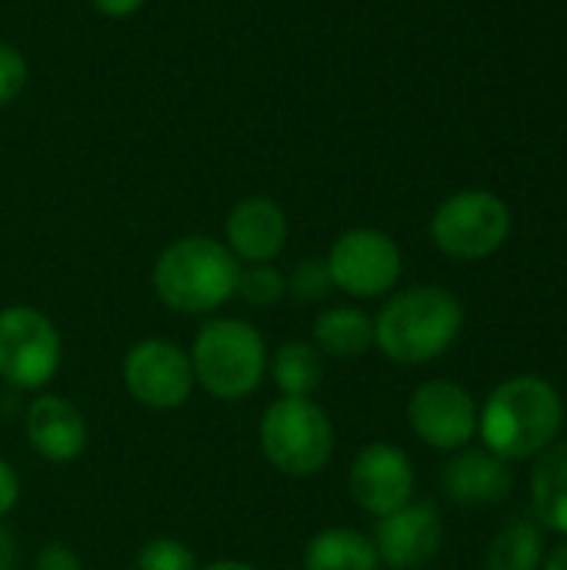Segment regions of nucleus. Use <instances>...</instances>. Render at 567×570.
Here are the masks:
<instances>
[{"label":"nucleus","mask_w":567,"mask_h":570,"mask_svg":"<svg viewBox=\"0 0 567 570\" xmlns=\"http://www.w3.org/2000/svg\"><path fill=\"white\" fill-rule=\"evenodd\" d=\"M411 431L434 451H461L478 434V404L458 381L438 377L408 397Z\"/></svg>","instance_id":"10"},{"label":"nucleus","mask_w":567,"mask_h":570,"mask_svg":"<svg viewBox=\"0 0 567 570\" xmlns=\"http://www.w3.org/2000/svg\"><path fill=\"white\" fill-rule=\"evenodd\" d=\"M267 344L251 321L211 317L190 344L194 384L217 401H244L267 377Z\"/></svg>","instance_id":"4"},{"label":"nucleus","mask_w":567,"mask_h":570,"mask_svg":"<svg viewBox=\"0 0 567 570\" xmlns=\"http://www.w3.org/2000/svg\"><path fill=\"white\" fill-rule=\"evenodd\" d=\"M565 424L561 394L538 374H518L498 384L478 407V434L501 461H535Z\"/></svg>","instance_id":"1"},{"label":"nucleus","mask_w":567,"mask_h":570,"mask_svg":"<svg viewBox=\"0 0 567 570\" xmlns=\"http://www.w3.org/2000/svg\"><path fill=\"white\" fill-rule=\"evenodd\" d=\"M237 297L251 307H277L287 297V277L274 264H241Z\"/></svg>","instance_id":"21"},{"label":"nucleus","mask_w":567,"mask_h":570,"mask_svg":"<svg viewBox=\"0 0 567 570\" xmlns=\"http://www.w3.org/2000/svg\"><path fill=\"white\" fill-rule=\"evenodd\" d=\"M465 327L461 301L438 287L418 284L398 291L374 317V347L401 367H421L438 361L458 341Z\"/></svg>","instance_id":"2"},{"label":"nucleus","mask_w":567,"mask_h":570,"mask_svg":"<svg viewBox=\"0 0 567 570\" xmlns=\"http://www.w3.org/2000/svg\"><path fill=\"white\" fill-rule=\"evenodd\" d=\"M27 87V60L17 47L0 43V107L13 104Z\"/></svg>","instance_id":"24"},{"label":"nucleus","mask_w":567,"mask_h":570,"mask_svg":"<svg viewBox=\"0 0 567 570\" xmlns=\"http://www.w3.org/2000/svg\"><path fill=\"white\" fill-rule=\"evenodd\" d=\"M541 570H567V541L565 544H558L551 554H545V564Z\"/></svg>","instance_id":"29"},{"label":"nucleus","mask_w":567,"mask_h":570,"mask_svg":"<svg viewBox=\"0 0 567 570\" xmlns=\"http://www.w3.org/2000/svg\"><path fill=\"white\" fill-rule=\"evenodd\" d=\"M441 488L454 504L491 508L511 498L515 474L511 464L488 448H461L441 471Z\"/></svg>","instance_id":"15"},{"label":"nucleus","mask_w":567,"mask_h":570,"mask_svg":"<svg viewBox=\"0 0 567 570\" xmlns=\"http://www.w3.org/2000/svg\"><path fill=\"white\" fill-rule=\"evenodd\" d=\"M0 570H17V541L7 528H0Z\"/></svg>","instance_id":"28"},{"label":"nucleus","mask_w":567,"mask_h":570,"mask_svg":"<svg viewBox=\"0 0 567 570\" xmlns=\"http://www.w3.org/2000/svg\"><path fill=\"white\" fill-rule=\"evenodd\" d=\"M545 564V534L531 518L508 521L485 551L488 570H541Z\"/></svg>","instance_id":"20"},{"label":"nucleus","mask_w":567,"mask_h":570,"mask_svg":"<svg viewBox=\"0 0 567 570\" xmlns=\"http://www.w3.org/2000/svg\"><path fill=\"white\" fill-rule=\"evenodd\" d=\"M63 361L57 324L30 307L10 304L0 311V381L17 391H43Z\"/></svg>","instance_id":"7"},{"label":"nucleus","mask_w":567,"mask_h":570,"mask_svg":"<svg viewBox=\"0 0 567 570\" xmlns=\"http://www.w3.org/2000/svg\"><path fill=\"white\" fill-rule=\"evenodd\" d=\"M23 434L30 451L47 464H70L87 451V421L63 394H37L23 411Z\"/></svg>","instance_id":"13"},{"label":"nucleus","mask_w":567,"mask_h":570,"mask_svg":"<svg viewBox=\"0 0 567 570\" xmlns=\"http://www.w3.org/2000/svg\"><path fill=\"white\" fill-rule=\"evenodd\" d=\"M137 570H197L194 551L180 538H150L137 551Z\"/></svg>","instance_id":"22"},{"label":"nucleus","mask_w":567,"mask_h":570,"mask_svg":"<svg viewBox=\"0 0 567 570\" xmlns=\"http://www.w3.org/2000/svg\"><path fill=\"white\" fill-rule=\"evenodd\" d=\"M444 524L431 501H408L404 508L378 518L371 544L378 551V564L391 570H421L441 551Z\"/></svg>","instance_id":"12"},{"label":"nucleus","mask_w":567,"mask_h":570,"mask_svg":"<svg viewBox=\"0 0 567 570\" xmlns=\"http://www.w3.org/2000/svg\"><path fill=\"white\" fill-rule=\"evenodd\" d=\"M284 277H287V297L304 301V304H317V301H324L334 291L328 264L317 261V257H307V261L294 264V271L284 274Z\"/></svg>","instance_id":"23"},{"label":"nucleus","mask_w":567,"mask_h":570,"mask_svg":"<svg viewBox=\"0 0 567 570\" xmlns=\"http://www.w3.org/2000/svg\"><path fill=\"white\" fill-rule=\"evenodd\" d=\"M104 17H130L134 10L144 7V0H90Z\"/></svg>","instance_id":"27"},{"label":"nucleus","mask_w":567,"mask_h":570,"mask_svg":"<svg viewBox=\"0 0 567 570\" xmlns=\"http://www.w3.org/2000/svg\"><path fill=\"white\" fill-rule=\"evenodd\" d=\"M304 570H378V551L354 528H324L304 544Z\"/></svg>","instance_id":"18"},{"label":"nucleus","mask_w":567,"mask_h":570,"mask_svg":"<svg viewBox=\"0 0 567 570\" xmlns=\"http://www.w3.org/2000/svg\"><path fill=\"white\" fill-rule=\"evenodd\" d=\"M197 570H257L254 564H247V561H234V558H227V561H214V564H207V568H197Z\"/></svg>","instance_id":"30"},{"label":"nucleus","mask_w":567,"mask_h":570,"mask_svg":"<svg viewBox=\"0 0 567 570\" xmlns=\"http://www.w3.org/2000/svg\"><path fill=\"white\" fill-rule=\"evenodd\" d=\"M311 344L334 361H358L374 347V317L361 307L338 304L314 317Z\"/></svg>","instance_id":"16"},{"label":"nucleus","mask_w":567,"mask_h":570,"mask_svg":"<svg viewBox=\"0 0 567 570\" xmlns=\"http://www.w3.org/2000/svg\"><path fill=\"white\" fill-rule=\"evenodd\" d=\"M281 397H314L324 384V354L311 341H284L267 364Z\"/></svg>","instance_id":"19"},{"label":"nucleus","mask_w":567,"mask_h":570,"mask_svg":"<svg viewBox=\"0 0 567 570\" xmlns=\"http://www.w3.org/2000/svg\"><path fill=\"white\" fill-rule=\"evenodd\" d=\"M508 234L511 210L491 190H458L431 217L434 247L454 261H485L505 247Z\"/></svg>","instance_id":"6"},{"label":"nucleus","mask_w":567,"mask_h":570,"mask_svg":"<svg viewBox=\"0 0 567 570\" xmlns=\"http://www.w3.org/2000/svg\"><path fill=\"white\" fill-rule=\"evenodd\" d=\"M348 491L361 511L384 518L414 501V464L398 444L374 441L358 451L348 471Z\"/></svg>","instance_id":"11"},{"label":"nucleus","mask_w":567,"mask_h":570,"mask_svg":"<svg viewBox=\"0 0 567 570\" xmlns=\"http://www.w3.org/2000/svg\"><path fill=\"white\" fill-rule=\"evenodd\" d=\"M224 237L241 264H274L287 247V217L271 197H244L231 207Z\"/></svg>","instance_id":"14"},{"label":"nucleus","mask_w":567,"mask_h":570,"mask_svg":"<svg viewBox=\"0 0 567 570\" xmlns=\"http://www.w3.org/2000/svg\"><path fill=\"white\" fill-rule=\"evenodd\" d=\"M328 274L334 291L358 297V301H374L394 291L404 271L401 247L394 244L391 234L374 230V227H354L344 230L331 250H328Z\"/></svg>","instance_id":"8"},{"label":"nucleus","mask_w":567,"mask_h":570,"mask_svg":"<svg viewBox=\"0 0 567 570\" xmlns=\"http://www.w3.org/2000/svg\"><path fill=\"white\" fill-rule=\"evenodd\" d=\"M20 501V478L17 471L0 458V518H7Z\"/></svg>","instance_id":"26"},{"label":"nucleus","mask_w":567,"mask_h":570,"mask_svg":"<svg viewBox=\"0 0 567 570\" xmlns=\"http://www.w3.org/2000/svg\"><path fill=\"white\" fill-rule=\"evenodd\" d=\"M264 461L284 478H314L334 458V421L314 397H277L257 421Z\"/></svg>","instance_id":"5"},{"label":"nucleus","mask_w":567,"mask_h":570,"mask_svg":"<svg viewBox=\"0 0 567 570\" xmlns=\"http://www.w3.org/2000/svg\"><path fill=\"white\" fill-rule=\"evenodd\" d=\"M124 391L147 411H177L194 394L190 354L164 337L137 341L120 364Z\"/></svg>","instance_id":"9"},{"label":"nucleus","mask_w":567,"mask_h":570,"mask_svg":"<svg viewBox=\"0 0 567 570\" xmlns=\"http://www.w3.org/2000/svg\"><path fill=\"white\" fill-rule=\"evenodd\" d=\"M241 261L227 250V244L194 234L167 244L150 271V284L157 301L187 317L214 314L231 297H237Z\"/></svg>","instance_id":"3"},{"label":"nucleus","mask_w":567,"mask_h":570,"mask_svg":"<svg viewBox=\"0 0 567 570\" xmlns=\"http://www.w3.org/2000/svg\"><path fill=\"white\" fill-rule=\"evenodd\" d=\"M33 570H84V564H80V558H77L74 548H67L60 541H50V544H43L37 551Z\"/></svg>","instance_id":"25"},{"label":"nucleus","mask_w":567,"mask_h":570,"mask_svg":"<svg viewBox=\"0 0 567 570\" xmlns=\"http://www.w3.org/2000/svg\"><path fill=\"white\" fill-rule=\"evenodd\" d=\"M531 511L541 528L567 538V441H555L535 458Z\"/></svg>","instance_id":"17"}]
</instances>
